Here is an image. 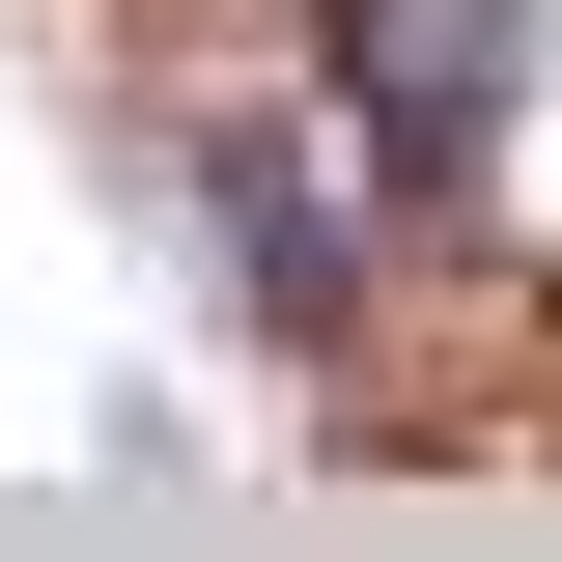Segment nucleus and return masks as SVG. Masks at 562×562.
I'll use <instances>...</instances> for the list:
<instances>
[{"instance_id": "obj_1", "label": "nucleus", "mask_w": 562, "mask_h": 562, "mask_svg": "<svg viewBox=\"0 0 562 562\" xmlns=\"http://www.w3.org/2000/svg\"><path fill=\"white\" fill-rule=\"evenodd\" d=\"M535 85H562V0H338V113H366V169H394V225L479 198Z\"/></svg>"}, {"instance_id": "obj_2", "label": "nucleus", "mask_w": 562, "mask_h": 562, "mask_svg": "<svg viewBox=\"0 0 562 562\" xmlns=\"http://www.w3.org/2000/svg\"><path fill=\"white\" fill-rule=\"evenodd\" d=\"M169 225H198V281L254 310L281 366H338V338H366V254H338V198H310V140H254V113H225L198 169H169Z\"/></svg>"}]
</instances>
